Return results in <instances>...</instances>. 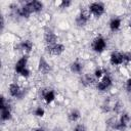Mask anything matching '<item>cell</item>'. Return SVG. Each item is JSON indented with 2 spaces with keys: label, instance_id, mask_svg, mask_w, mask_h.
Returning <instances> with one entry per match:
<instances>
[{
  "label": "cell",
  "instance_id": "obj_1",
  "mask_svg": "<svg viewBox=\"0 0 131 131\" xmlns=\"http://www.w3.org/2000/svg\"><path fill=\"white\" fill-rule=\"evenodd\" d=\"M28 64H29V54H23L14 63L13 70L21 78L28 79L31 76V70L29 69Z\"/></svg>",
  "mask_w": 131,
  "mask_h": 131
},
{
  "label": "cell",
  "instance_id": "obj_2",
  "mask_svg": "<svg viewBox=\"0 0 131 131\" xmlns=\"http://www.w3.org/2000/svg\"><path fill=\"white\" fill-rule=\"evenodd\" d=\"M89 13L91 14V16H94L95 18H98V17H101L104 12H105V4L103 2H100V1H94V2H91L88 7H87Z\"/></svg>",
  "mask_w": 131,
  "mask_h": 131
},
{
  "label": "cell",
  "instance_id": "obj_3",
  "mask_svg": "<svg viewBox=\"0 0 131 131\" xmlns=\"http://www.w3.org/2000/svg\"><path fill=\"white\" fill-rule=\"evenodd\" d=\"M113 84H114L113 77H112L111 74H108V73L106 72V74H105L99 81L96 82L95 88H96V90L99 91V92H105V91H107V90L113 86Z\"/></svg>",
  "mask_w": 131,
  "mask_h": 131
},
{
  "label": "cell",
  "instance_id": "obj_4",
  "mask_svg": "<svg viewBox=\"0 0 131 131\" xmlns=\"http://www.w3.org/2000/svg\"><path fill=\"white\" fill-rule=\"evenodd\" d=\"M0 118L2 122H8L12 119V107L11 104L8 102V100L2 96V101H1V113H0Z\"/></svg>",
  "mask_w": 131,
  "mask_h": 131
},
{
  "label": "cell",
  "instance_id": "obj_5",
  "mask_svg": "<svg viewBox=\"0 0 131 131\" xmlns=\"http://www.w3.org/2000/svg\"><path fill=\"white\" fill-rule=\"evenodd\" d=\"M106 47H107V42H106V39L103 36L98 35L95 38H93V40L91 42L92 51L99 54V53H102L106 49Z\"/></svg>",
  "mask_w": 131,
  "mask_h": 131
},
{
  "label": "cell",
  "instance_id": "obj_6",
  "mask_svg": "<svg viewBox=\"0 0 131 131\" xmlns=\"http://www.w3.org/2000/svg\"><path fill=\"white\" fill-rule=\"evenodd\" d=\"M8 93L13 98L21 99L26 95V89H24L17 82H11L8 85Z\"/></svg>",
  "mask_w": 131,
  "mask_h": 131
},
{
  "label": "cell",
  "instance_id": "obj_7",
  "mask_svg": "<svg viewBox=\"0 0 131 131\" xmlns=\"http://www.w3.org/2000/svg\"><path fill=\"white\" fill-rule=\"evenodd\" d=\"M90 18H91V14L89 13L88 9L87 8L86 9H81L75 17V24H76L77 27L83 28L89 23Z\"/></svg>",
  "mask_w": 131,
  "mask_h": 131
},
{
  "label": "cell",
  "instance_id": "obj_8",
  "mask_svg": "<svg viewBox=\"0 0 131 131\" xmlns=\"http://www.w3.org/2000/svg\"><path fill=\"white\" fill-rule=\"evenodd\" d=\"M45 50H46V52H47L48 54H50V55L59 56V55H61V54L66 51V45H64L63 43L57 42V43L52 44V45H46Z\"/></svg>",
  "mask_w": 131,
  "mask_h": 131
},
{
  "label": "cell",
  "instance_id": "obj_9",
  "mask_svg": "<svg viewBox=\"0 0 131 131\" xmlns=\"http://www.w3.org/2000/svg\"><path fill=\"white\" fill-rule=\"evenodd\" d=\"M37 69H38V72L40 74H42V75H47L52 71L51 64L47 61V59L44 56H40V58L38 60Z\"/></svg>",
  "mask_w": 131,
  "mask_h": 131
},
{
  "label": "cell",
  "instance_id": "obj_10",
  "mask_svg": "<svg viewBox=\"0 0 131 131\" xmlns=\"http://www.w3.org/2000/svg\"><path fill=\"white\" fill-rule=\"evenodd\" d=\"M41 97L46 104H51L56 98V93L51 88H45L41 91Z\"/></svg>",
  "mask_w": 131,
  "mask_h": 131
},
{
  "label": "cell",
  "instance_id": "obj_11",
  "mask_svg": "<svg viewBox=\"0 0 131 131\" xmlns=\"http://www.w3.org/2000/svg\"><path fill=\"white\" fill-rule=\"evenodd\" d=\"M110 63L112 66H115V67H118V66H122L124 62V57H123V52H120V51H113L111 54H110Z\"/></svg>",
  "mask_w": 131,
  "mask_h": 131
},
{
  "label": "cell",
  "instance_id": "obj_12",
  "mask_svg": "<svg viewBox=\"0 0 131 131\" xmlns=\"http://www.w3.org/2000/svg\"><path fill=\"white\" fill-rule=\"evenodd\" d=\"M44 42L46 45H52L58 42V37L55 34V32L51 29H47L44 32Z\"/></svg>",
  "mask_w": 131,
  "mask_h": 131
},
{
  "label": "cell",
  "instance_id": "obj_13",
  "mask_svg": "<svg viewBox=\"0 0 131 131\" xmlns=\"http://www.w3.org/2000/svg\"><path fill=\"white\" fill-rule=\"evenodd\" d=\"M17 48L18 50H20L24 54H29L33 48H34V44L30 39H24L21 40L18 44H17Z\"/></svg>",
  "mask_w": 131,
  "mask_h": 131
},
{
  "label": "cell",
  "instance_id": "obj_14",
  "mask_svg": "<svg viewBox=\"0 0 131 131\" xmlns=\"http://www.w3.org/2000/svg\"><path fill=\"white\" fill-rule=\"evenodd\" d=\"M28 5L30 6V8L32 9V12L35 14H38L40 12H42L43 8H44V3L38 0H31V1H27Z\"/></svg>",
  "mask_w": 131,
  "mask_h": 131
},
{
  "label": "cell",
  "instance_id": "obj_15",
  "mask_svg": "<svg viewBox=\"0 0 131 131\" xmlns=\"http://www.w3.org/2000/svg\"><path fill=\"white\" fill-rule=\"evenodd\" d=\"M83 70H84V63L79 59H76V60H74L70 63V71L73 74L82 75Z\"/></svg>",
  "mask_w": 131,
  "mask_h": 131
},
{
  "label": "cell",
  "instance_id": "obj_16",
  "mask_svg": "<svg viewBox=\"0 0 131 131\" xmlns=\"http://www.w3.org/2000/svg\"><path fill=\"white\" fill-rule=\"evenodd\" d=\"M122 27V18L119 16H113L108 21V28L112 32H118Z\"/></svg>",
  "mask_w": 131,
  "mask_h": 131
},
{
  "label": "cell",
  "instance_id": "obj_17",
  "mask_svg": "<svg viewBox=\"0 0 131 131\" xmlns=\"http://www.w3.org/2000/svg\"><path fill=\"white\" fill-rule=\"evenodd\" d=\"M96 79L94 78L93 74H84L82 75L81 79H80V83L84 86V87H89L93 84H96Z\"/></svg>",
  "mask_w": 131,
  "mask_h": 131
},
{
  "label": "cell",
  "instance_id": "obj_18",
  "mask_svg": "<svg viewBox=\"0 0 131 131\" xmlns=\"http://www.w3.org/2000/svg\"><path fill=\"white\" fill-rule=\"evenodd\" d=\"M81 119V112L78 108H72L68 113V120L71 123H77Z\"/></svg>",
  "mask_w": 131,
  "mask_h": 131
},
{
  "label": "cell",
  "instance_id": "obj_19",
  "mask_svg": "<svg viewBox=\"0 0 131 131\" xmlns=\"http://www.w3.org/2000/svg\"><path fill=\"white\" fill-rule=\"evenodd\" d=\"M118 120H119L121 123H123L124 125L128 126L129 123H130V121H131V116H130V114H129L128 112H124V111H123V112L119 115Z\"/></svg>",
  "mask_w": 131,
  "mask_h": 131
},
{
  "label": "cell",
  "instance_id": "obj_20",
  "mask_svg": "<svg viewBox=\"0 0 131 131\" xmlns=\"http://www.w3.org/2000/svg\"><path fill=\"white\" fill-rule=\"evenodd\" d=\"M123 112V103L121 100H117L113 103V110L112 113H115L117 115H120Z\"/></svg>",
  "mask_w": 131,
  "mask_h": 131
},
{
  "label": "cell",
  "instance_id": "obj_21",
  "mask_svg": "<svg viewBox=\"0 0 131 131\" xmlns=\"http://www.w3.org/2000/svg\"><path fill=\"white\" fill-rule=\"evenodd\" d=\"M92 74H93L94 78L96 79V81H99V80L106 74V71H105L104 69H102V68H96Z\"/></svg>",
  "mask_w": 131,
  "mask_h": 131
},
{
  "label": "cell",
  "instance_id": "obj_22",
  "mask_svg": "<svg viewBox=\"0 0 131 131\" xmlns=\"http://www.w3.org/2000/svg\"><path fill=\"white\" fill-rule=\"evenodd\" d=\"M33 114H34V116L37 117V118H43V117L45 116V108H44L43 106H41V105H37V106L34 108Z\"/></svg>",
  "mask_w": 131,
  "mask_h": 131
},
{
  "label": "cell",
  "instance_id": "obj_23",
  "mask_svg": "<svg viewBox=\"0 0 131 131\" xmlns=\"http://www.w3.org/2000/svg\"><path fill=\"white\" fill-rule=\"evenodd\" d=\"M72 4H73V2L70 1V0H60V1H56L55 2V5L58 6L59 8H62V9L69 8Z\"/></svg>",
  "mask_w": 131,
  "mask_h": 131
},
{
  "label": "cell",
  "instance_id": "obj_24",
  "mask_svg": "<svg viewBox=\"0 0 131 131\" xmlns=\"http://www.w3.org/2000/svg\"><path fill=\"white\" fill-rule=\"evenodd\" d=\"M101 111L103 113H112V110H113V104H110L108 101H104L102 104H101Z\"/></svg>",
  "mask_w": 131,
  "mask_h": 131
},
{
  "label": "cell",
  "instance_id": "obj_25",
  "mask_svg": "<svg viewBox=\"0 0 131 131\" xmlns=\"http://www.w3.org/2000/svg\"><path fill=\"white\" fill-rule=\"evenodd\" d=\"M124 88L128 94H131V77L126 79L125 84H124Z\"/></svg>",
  "mask_w": 131,
  "mask_h": 131
},
{
  "label": "cell",
  "instance_id": "obj_26",
  "mask_svg": "<svg viewBox=\"0 0 131 131\" xmlns=\"http://www.w3.org/2000/svg\"><path fill=\"white\" fill-rule=\"evenodd\" d=\"M73 131H87V128L83 123H77L75 125Z\"/></svg>",
  "mask_w": 131,
  "mask_h": 131
},
{
  "label": "cell",
  "instance_id": "obj_27",
  "mask_svg": "<svg viewBox=\"0 0 131 131\" xmlns=\"http://www.w3.org/2000/svg\"><path fill=\"white\" fill-rule=\"evenodd\" d=\"M123 57H124V62L125 63H130L131 62V51L123 52Z\"/></svg>",
  "mask_w": 131,
  "mask_h": 131
},
{
  "label": "cell",
  "instance_id": "obj_28",
  "mask_svg": "<svg viewBox=\"0 0 131 131\" xmlns=\"http://www.w3.org/2000/svg\"><path fill=\"white\" fill-rule=\"evenodd\" d=\"M4 27H5V23H4V16L2 15L1 16V31L4 30Z\"/></svg>",
  "mask_w": 131,
  "mask_h": 131
},
{
  "label": "cell",
  "instance_id": "obj_29",
  "mask_svg": "<svg viewBox=\"0 0 131 131\" xmlns=\"http://www.w3.org/2000/svg\"><path fill=\"white\" fill-rule=\"evenodd\" d=\"M33 131H44V129H43V128H41V127H37V128L33 129Z\"/></svg>",
  "mask_w": 131,
  "mask_h": 131
},
{
  "label": "cell",
  "instance_id": "obj_30",
  "mask_svg": "<svg viewBox=\"0 0 131 131\" xmlns=\"http://www.w3.org/2000/svg\"><path fill=\"white\" fill-rule=\"evenodd\" d=\"M53 131H62V130H60V129H54Z\"/></svg>",
  "mask_w": 131,
  "mask_h": 131
},
{
  "label": "cell",
  "instance_id": "obj_31",
  "mask_svg": "<svg viewBox=\"0 0 131 131\" xmlns=\"http://www.w3.org/2000/svg\"><path fill=\"white\" fill-rule=\"evenodd\" d=\"M129 28H130V30H131V21L129 23Z\"/></svg>",
  "mask_w": 131,
  "mask_h": 131
},
{
  "label": "cell",
  "instance_id": "obj_32",
  "mask_svg": "<svg viewBox=\"0 0 131 131\" xmlns=\"http://www.w3.org/2000/svg\"><path fill=\"white\" fill-rule=\"evenodd\" d=\"M130 102H131V94H130Z\"/></svg>",
  "mask_w": 131,
  "mask_h": 131
}]
</instances>
